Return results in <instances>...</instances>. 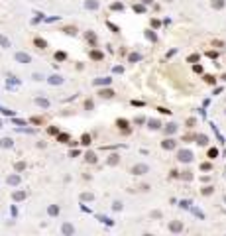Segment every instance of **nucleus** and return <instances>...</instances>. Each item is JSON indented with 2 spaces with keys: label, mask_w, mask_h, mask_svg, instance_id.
Returning a JSON list of instances; mask_svg holds the SVG:
<instances>
[{
  "label": "nucleus",
  "mask_w": 226,
  "mask_h": 236,
  "mask_svg": "<svg viewBox=\"0 0 226 236\" xmlns=\"http://www.w3.org/2000/svg\"><path fill=\"white\" fill-rule=\"evenodd\" d=\"M204 81H207V83H211V85H212V83H214V77H211V75H207V77H204Z\"/></svg>",
  "instance_id": "obj_14"
},
{
  "label": "nucleus",
  "mask_w": 226,
  "mask_h": 236,
  "mask_svg": "<svg viewBox=\"0 0 226 236\" xmlns=\"http://www.w3.org/2000/svg\"><path fill=\"white\" fill-rule=\"evenodd\" d=\"M208 156H211V157H216V156H218V152H216V150H214V148H212V150H211V152H208Z\"/></svg>",
  "instance_id": "obj_13"
},
{
  "label": "nucleus",
  "mask_w": 226,
  "mask_h": 236,
  "mask_svg": "<svg viewBox=\"0 0 226 236\" xmlns=\"http://www.w3.org/2000/svg\"><path fill=\"white\" fill-rule=\"evenodd\" d=\"M197 142H199L200 146H204V144H207V136H199V138H197Z\"/></svg>",
  "instance_id": "obj_8"
},
{
  "label": "nucleus",
  "mask_w": 226,
  "mask_h": 236,
  "mask_svg": "<svg viewBox=\"0 0 226 236\" xmlns=\"http://www.w3.org/2000/svg\"><path fill=\"white\" fill-rule=\"evenodd\" d=\"M169 228L173 230V232H179V230L183 228V224H181V222H171V224H169Z\"/></svg>",
  "instance_id": "obj_3"
},
{
  "label": "nucleus",
  "mask_w": 226,
  "mask_h": 236,
  "mask_svg": "<svg viewBox=\"0 0 226 236\" xmlns=\"http://www.w3.org/2000/svg\"><path fill=\"white\" fill-rule=\"evenodd\" d=\"M163 148H165V150H171V148H175V142L173 140H165V142H163Z\"/></svg>",
  "instance_id": "obj_5"
},
{
  "label": "nucleus",
  "mask_w": 226,
  "mask_h": 236,
  "mask_svg": "<svg viewBox=\"0 0 226 236\" xmlns=\"http://www.w3.org/2000/svg\"><path fill=\"white\" fill-rule=\"evenodd\" d=\"M112 91H102V93H100V97H104V98H108V97H112Z\"/></svg>",
  "instance_id": "obj_9"
},
{
  "label": "nucleus",
  "mask_w": 226,
  "mask_h": 236,
  "mask_svg": "<svg viewBox=\"0 0 226 236\" xmlns=\"http://www.w3.org/2000/svg\"><path fill=\"white\" fill-rule=\"evenodd\" d=\"M108 163H110V165H114V163H118V156H112V157H110V159H108Z\"/></svg>",
  "instance_id": "obj_11"
},
{
  "label": "nucleus",
  "mask_w": 226,
  "mask_h": 236,
  "mask_svg": "<svg viewBox=\"0 0 226 236\" xmlns=\"http://www.w3.org/2000/svg\"><path fill=\"white\" fill-rule=\"evenodd\" d=\"M36 43L39 45V47H45V41H41V39H36Z\"/></svg>",
  "instance_id": "obj_15"
},
{
  "label": "nucleus",
  "mask_w": 226,
  "mask_h": 236,
  "mask_svg": "<svg viewBox=\"0 0 226 236\" xmlns=\"http://www.w3.org/2000/svg\"><path fill=\"white\" fill-rule=\"evenodd\" d=\"M16 59H18V61H22V63H28V61H30V57H28V55H24V53H18V55H16Z\"/></svg>",
  "instance_id": "obj_4"
},
{
  "label": "nucleus",
  "mask_w": 226,
  "mask_h": 236,
  "mask_svg": "<svg viewBox=\"0 0 226 236\" xmlns=\"http://www.w3.org/2000/svg\"><path fill=\"white\" fill-rule=\"evenodd\" d=\"M175 130H177V126H175V124H169V126L165 128V132H167V134H173Z\"/></svg>",
  "instance_id": "obj_7"
},
{
  "label": "nucleus",
  "mask_w": 226,
  "mask_h": 236,
  "mask_svg": "<svg viewBox=\"0 0 226 236\" xmlns=\"http://www.w3.org/2000/svg\"><path fill=\"white\" fill-rule=\"evenodd\" d=\"M203 193H204V195H211V193H212V187H204Z\"/></svg>",
  "instance_id": "obj_12"
},
{
  "label": "nucleus",
  "mask_w": 226,
  "mask_h": 236,
  "mask_svg": "<svg viewBox=\"0 0 226 236\" xmlns=\"http://www.w3.org/2000/svg\"><path fill=\"white\" fill-rule=\"evenodd\" d=\"M177 159H179V161H185V163H187V161L193 159V154H191L189 150H181V152L177 154Z\"/></svg>",
  "instance_id": "obj_1"
},
{
  "label": "nucleus",
  "mask_w": 226,
  "mask_h": 236,
  "mask_svg": "<svg viewBox=\"0 0 226 236\" xmlns=\"http://www.w3.org/2000/svg\"><path fill=\"white\" fill-rule=\"evenodd\" d=\"M212 6H214L216 10H220V8L224 6V0H214V2H212Z\"/></svg>",
  "instance_id": "obj_6"
},
{
  "label": "nucleus",
  "mask_w": 226,
  "mask_h": 236,
  "mask_svg": "<svg viewBox=\"0 0 226 236\" xmlns=\"http://www.w3.org/2000/svg\"><path fill=\"white\" fill-rule=\"evenodd\" d=\"M148 171V165H134V169H132V173H136V175H142V173H146Z\"/></svg>",
  "instance_id": "obj_2"
},
{
  "label": "nucleus",
  "mask_w": 226,
  "mask_h": 236,
  "mask_svg": "<svg viewBox=\"0 0 226 236\" xmlns=\"http://www.w3.org/2000/svg\"><path fill=\"white\" fill-rule=\"evenodd\" d=\"M149 128H153V130H157V128H159V122H157V120H152V122H149Z\"/></svg>",
  "instance_id": "obj_10"
}]
</instances>
